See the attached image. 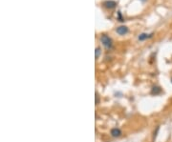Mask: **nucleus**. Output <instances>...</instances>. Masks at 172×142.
<instances>
[{"instance_id": "obj_6", "label": "nucleus", "mask_w": 172, "mask_h": 142, "mask_svg": "<svg viewBox=\"0 0 172 142\" xmlns=\"http://www.w3.org/2000/svg\"><path fill=\"white\" fill-rule=\"evenodd\" d=\"M162 88L159 86H153L151 89V94L152 95H159L162 94Z\"/></svg>"}, {"instance_id": "obj_7", "label": "nucleus", "mask_w": 172, "mask_h": 142, "mask_svg": "<svg viewBox=\"0 0 172 142\" xmlns=\"http://www.w3.org/2000/svg\"><path fill=\"white\" fill-rule=\"evenodd\" d=\"M101 54V48L98 47L96 48V51H95V56H96V59H98V57H100V56Z\"/></svg>"}, {"instance_id": "obj_2", "label": "nucleus", "mask_w": 172, "mask_h": 142, "mask_svg": "<svg viewBox=\"0 0 172 142\" xmlns=\"http://www.w3.org/2000/svg\"><path fill=\"white\" fill-rule=\"evenodd\" d=\"M116 33L119 36H125L128 33V28L126 26H119L116 29Z\"/></svg>"}, {"instance_id": "obj_4", "label": "nucleus", "mask_w": 172, "mask_h": 142, "mask_svg": "<svg viewBox=\"0 0 172 142\" xmlns=\"http://www.w3.org/2000/svg\"><path fill=\"white\" fill-rule=\"evenodd\" d=\"M153 34H154L153 33H141V34H140V36H139L138 39L140 40V41H144V40L151 38V37L153 36Z\"/></svg>"}, {"instance_id": "obj_5", "label": "nucleus", "mask_w": 172, "mask_h": 142, "mask_svg": "<svg viewBox=\"0 0 172 142\" xmlns=\"http://www.w3.org/2000/svg\"><path fill=\"white\" fill-rule=\"evenodd\" d=\"M110 135H111V137H119L121 135V129L119 128H113L111 131H110Z\"/></svg>"}, {"instance_id": "obj_9", "label": "nucleus", "mask_w": 172, "mask_h": 142, "mask_svg": "<svg viewBox=\"0 0 172 142\" xmlns=\"http://www.w3.org/2000/svg\"><path fill=\"white\" fill-rule=\"evenodd\" d=\"M171 83H172V77H171Z\"/></svg>"}, {"instance_id": "obj_3", "label": "nucleus", "mask_w": 172, "mask_h": 142, "mask_svg": "<svg viewBox=\"0 0 172 142\" xmlns=\"http://www.w3.org/2000/svg\"><path fill=\"white\" fill-rule=\"evenodd\" d=\"M103 6L106 9H115L117 7V3L115 1H112V0H107V1L103 2Z\"/></svg>"}, {"instance_id": "obj_8", "label": "nucleus", "mask_w": 172, "mask_h": 142, "mask_svg": "<svg viewBox=\"0 0 172 142\" xmlns=\"http://www.w3.org/2000/svg\"><path fill=\"white\" fill-rule=\"evenodd\" d=\"M98 103H100V96H98V92H96V105H98Z\"/></svg>"}, {"instance_id": "obj_1", "label": "nucleus", "mask_w": 172, "mask_h": 142, "mask_svg": "<svg viewBox=\"0 0 172 142\" xmlns=\"http://www.w3.org/2000/svg\"><path fill=\"white\" fill-rule=\"evenodd\" d=\"M101 44H103L106 49H108V50L112 49V47H113V41H112L111 37H109L108 36H106V34H103V36H101Z\"/></svg>"}]
</instances>
